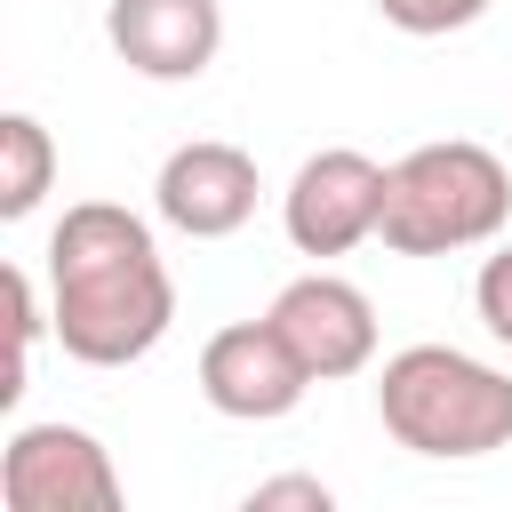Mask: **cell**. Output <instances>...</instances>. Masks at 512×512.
I'll list each match as a JSON object with an SVG mask.
<instances>
[{
	"mask_svg": "<svg viewBox=\"0 0 512 512\" xmlns=\"http://www.w3.org/2000/svg\"><path fill=\"white\" fill-rule=\"evenodd\" d=\"M176 320V280L160 264V240L144 216L112 200L64 208L48 232V328L80 368H128L144 360Z\"/></svg>",
	"mask_w": 512,
	"mask_h": 512,
	"instance_id": "6da1fadb",
	"label": "cell"
},
{
	"mask_svg": "<svg viewBox=\"0 0 512 512\" xmlns=\"http://www.w3.org/2000/svg\"><path fill=\"white\" fill-rule=\"evenodd\" d=\"M376 416L408 456L464 464L512 448V376L456 352V344H408L376 376Z\"/></svg>",
	"mask_w": 512,
	"mask_h": 512,
	"instance_id": "7a4b0ae2",
	"label": "cell"
},
{
	"mask_svg": "<svg viewBox=\"0 0 512 512\" xmlns=\"http://www.w3.org/2000/svg\"><path fill=\"white\" fill-rule=\"evenodd\" d=\"M512 216V176L488 144L448 136V144H416L384 168V216L376 240L392 256H464L488 248Z\"/></svg>",
	"mask_w": 512,
	"mask_h": 512,
	"instance_id": "3957f363",
	"label": "cell"
},
{
	"mask_svg": "<svg viewBox=\"0 0 512 512\" xmlns=\"http://www.w3.org/2000/svg\"><path fill=\"white\" fill-rule=\"evenodd\" d=\"M0 504L8 512H120L112 448L80 424H24L0 456Z\"/></svg>",
	"mask_w": 512,
	"mask_h": 512,
	"instance_id": "277c9868",
	"label": "cell"
},
{
	"mask_svg": "<svg viewBox=\"0 0 512 512\" xmlns=\"http://www.w3.org/2000/svg\"><path fill=\"white\" fill-rule=\"evenodd\" d=\"M376 216H384V168L352 144L312 152L280 192V224H288L296 256H344V248L376 240Z\"/></svg>",
	"mask_w": 512,
	"mask_h": 512,
	"instance_id": "5b68a950",
	"label": "cell"
},
{
	"mask_svg": "<svg viewBox=\"0 0 512 512\" xmlns=\"http://www.w3.org/2000/svg\"><path fill=\"white\" fill-rule=\"evenodd\" d=\"M312 392V368L288 352L272 320H232L200 344V400L232 424H280Z\"/></svg>",
	"mask_w": 512,
	"mask_h": 512,
	"instance_id": "8992f818",
	"label": "cell"
},
{
	"mask_svg": "<svg viewBox=\"0 0 512 512\" xmlns=\"http://www.w3.org/2000/svg\"><path fill=\"white\" fill-rule=\"evenodd\" d=\"M152 208L184 240H232L256 216V160L240 144H224V136H192V144H176L160 160Z\"/></svg>",
	"mask_w": 512,
	"mask_h": 512,
	"instance_id": "52a82bcc",
	"label": "cell"
},
{
	"mask_svg": "<svg viewBox=\"0 0 512 512\" xmlns=\"http://www.w3.org/2000/svg\"><path fill=\"white\" fill-rule=\"evenodd\" d=\"M264 320L288 336V352L312 368V384L360 376V368L376 360V304H368L352 280H336V272L288 280V288L264 304Z\"/></svg>",
	"mask_w": 512,
	"mask_h": 512,
	"instance_id": "ba28073f",
	"label": "cell"
},
{
	"mask_svg": "<svg viewBox=\"0 0 512 512\" xmlns=\"http://www.w3.org/2000/svg\"><path fill=\"white\" fill-rule=\"evenodd\" d=\"M104 40L136 80H200L224 48V8L216 0H112Z\"/></svg>",
	"mask_w": 512,
	"mask_h": 512,
	"instance_id": "9c48e42d",
	"label": "cell"
},
{
	"mask_svg": "<svg viewBox=\"0 0 512 512\" xmlns=\"http://www.w3.org/2000/svg\"><path fill=\"white\" fill-rule=\"evenodd\" d=\"M48 184H56V144H48V128H40L32 112H8V120H0V216L24 224V216L48 200Z\"/></svg>",
	"mask_w": 512,
	"mask_h": 512,
	"instance_id": "30bf717a",
	"label": "cell"
},
{
	"mask_svg": "<svg viewBox=\"0 0 512 512\" xmlns=\"http://www.w3.org/2000/svg\"><path fill=\"white\" fill-rule=\"evenodd\" d=\"M496 0H376V16L392 24V32H408V40H440V32H464V24H480Z\"/></svg>",
	"mask_w": 512,
	"mask_h": 512,
	"instance_id": "8fae6325",
	"label": "cell"
},
{
	"mask_svg": "<svg viewBox=\"0 0 512 512\" xmlns=\"http://www.w3.org/2000/svg\"><path fill=\"white\" fill-rule=\"evenodd\" d=\"M8 320H16V368H8L0 400H16V392H24L32 344H40V328H48V312H40V288H32V272H24V264H8Z\"/></svg>",
	"mask_w": 512,
	"mask_h": 512,
	"instance_id": "7c38bea8",
	"label": "cell"
},
{
	"mask_svg": "<svg viewBox=\"0 0 512 512\" xmlns=\"http://www.w3.org/2000/svg\"><path fill=\"white\" fill-rule=\"evenodd\" d=\"M472 312H480V328H488L496 344H512V240L480 264V280H472Z\"/></svg>",
	"mask_w": 512,
	"mask_h": 512,
	"instance_id": "4fadbf2b",
	"label": "cell"
},
{
	"mask_svg": "<svg viewBox=\"0 0 512 512\" xmlns=\"http://www.w3.org/2000/svg\"><path fill=\"white\" fill-rule=\"evenodd\" d=\"M272 504H296V512H328V480H256L248 488V512H272Z\"/></svg>",
	"mask_w": 512,
	"mask_h": 512,
	"instance_id": "5bb4252c",
	"label": "cell"
}]
</instances>
